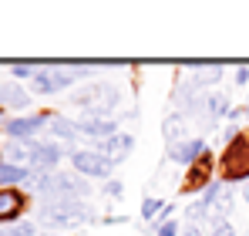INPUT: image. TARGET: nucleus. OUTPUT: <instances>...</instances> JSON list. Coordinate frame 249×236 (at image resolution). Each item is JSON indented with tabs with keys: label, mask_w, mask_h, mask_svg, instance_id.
Segmentation results:
<instances>
[{
	"label": "nucleus",
	"mask_w": 249,
	"mask_h": 236,
	"mask_svg": "<svg viewBox=\"0 0 249 236\" xmlns=\"http://www.w3.org/2000/svg\"><path fill=\"white\" fill-rule=\"evenodd\" d=\"M219 75H222V68H219V64H212V68H202L199 75H192L189 88H209V84H215V81H219Z\"/></svg>",
	"instance_id": "21"
},
{
	"label": "nucleus",
	"mask_w": 249,
	"mask_h": 236,
	"mask_svg": "<svg viewBox=\"0 0 249 236\" xmlns=\"http://www.w3.org/2000/svg\"><path fill=\"white\" fill-rule=\"evenodd\" d=\"M24 213V193L20 189H0V223H14Z\"/></svg>",
	"instance_id": "14"
},
{
	"label": "nucleus",
	"mask_w": 249,
	"mask_h": 236,
	"mask_svg": "<svg viewBox=\"0 0 249 236\" xmlns=\"http://www.w3.org/2000/svg\"><path fill=\"white\" fill-rule=\"evenodd\" d=\"M178 236H202V230H199L196 223H185V226L178 230Z\"/></svg>",
	"instance_id": "27"
},
{
	"label": "nucleus",
	"mask_w": 249,
	"mask_h": 236,
	"mask_svg": "<svg viewBox=\"0 0 249 236\" xmlns=\"http://www.w3.org/2000/svg\"><path fill=\"white\" fill-rule=\"evenodd\" d=\"M0 105H3V108H17V112H24V108L31 105V95H27L20 84L7 81V84H0Z\"/></svg>",
	"instance_id": "15"
},
{
	"label": "nucleus",
	"mask_w": 249,
	"mask_h": 236,
	"mask_svg": "<svg viewBox=\"0 0 249 236\" xmlns=\"http://www.w3.org/2000/svg\"><path fill=\"white\" fill-rule=\"evenodd\" d=\"M118 101H122V91L115 84H108V81H91V84H84V88H78L71 95V105L84 108V115H91V118H105Z\"/></svg>",
	"instance_id": "2"
},
{
	"label": "nucleus",
	"mask_w": 249,
	"mask_h": 236,
	"mask_svg": "<svg viewBox=\"0 0 249 236\" xmlns=\"http://www.w3.org/2000/svg\"><path fill=\"white\" fill-rule=\"evenodd\" d=\"M206 216H209L206 199H199V202H192V206L185 209V219H189V223H199V219H206Z\"/></svg>",
	"instance_id": "22"
},
{
	"label": "nucleus",
	"mask_w": 249,
	"mask_h": 236,
	"mask_svg": "<svg viewBox=\"0 0 249 236\" xmlns=\"http://www.w3.org/2000/svg\"><path fill=\"white\" fill-rule=\"evenodd\" d=\"M47 125H51V135L64 138V142H71V138H78V135H81V132H78V121H71V118L47 115Z\"/></svg>",
	"instance_id": "17"
},
{
	"label": "nucleus",
	"mask_w": 249,
	"mask_h": 236,
	"mask_svg": "<svg viewBox=\"0 0 249 236\" xmlns=\"http://www.w3.org/2000/svg\"><path fill=\"white\" fill-rule=\"evenodd\" d=\"M57 162H61V145H54V142H31V162H27L31 172H51Z\"/></svg>",
	"instance_id": "9"
},
{
	"label": "nucleus",
	"mask_w": 249,
	"mask_h": 236,
	"mask_svg": "<svg viewBox=\"0 0 249 236\" xmlns=\"http://www.w3.org/2000/svg\"><path fill=\"white\" fill-rule=\"evenodd\" d=\"M178 230H182V226H178L175 219H168V223H162V226H159V236H178Z\"/></svg>",
	"instance_id": "25"
},
{
	"label": "nucleus",
	"mask_w": 249,
	"mask_h": 236,
	"mask_svg": "<svg viewBox=\"0 0 249 236\" xmlns=\"http://www.w3.org/2000/svg\"><path fill=\"white\" fill-rule=\"evenodd\" d=\"M78 132H81L84 138H91V142L105 145L108 138H115V135H118V125H115L111 118H91V115H84L81 121H78Z\"/></svg>",
	"instance_id": "10"
},
{
	"label": "nucleus",
	"mask_w": 249,
	"mask_h": 236,
	"mask_svg": "<svg viewBox=\"0 0 249 236\" xmlns=\"http://www.w3.org/2000/svg\"><path fill=\"white\" fill-rule=\"evenodd\" d=\"M105 193H108V196H122V182H115V179H111V182H108V189H105Z\"/></svg>",
	"instance_id": "29"
},
{
	"label": "nucleus",
	"mask_w": 249,
	"mask_h": 236,
	"mask_svg": "<svg viewBox=\"0 0 249 236\" xmlns=\"http://www.w3.org/2000/svg\"><path fill=\"white\" fill-rule=\"evenodd\" d=\"M212 236H236V226L226 223V219H219V223H212Z\"/></svg>",
	"instance_id": "23"
},
{
	"label": "nucleus",
	"mask_w": 249,
	"mask_h": 236,
	"mask_svg": "<svg viewBox=\"0 0 249 236\" xmlns=\"http://www.w3.org/2000/svg\"><path fill=\"white\" fill-rule=\"evenodd\" d=\"M44 125H47V115H20V118H10L7 121V135L14 138V142H31L34 138V132H41Z\"/></svg>",
	"instance_id": "11"
},
{
	"label": "nucleus",
	"mask_w": 249,
	"mask_h": 236,
	"mask_svg": "<svg viewBox=\"0 0 249 236\" xmlns=\"http://www.w3.org/2000/svg\"><path fill=\"white\" fill-rule=\"evenodd\" d=\"M206 152V142L202 138H182V142H175V145H168V158L175 162V165H192L196 158Z\"/></svg>",
	"instance_id": "12"
},
{
	"label": "nucleus",
	"mask_w": 249,
	"mask_h": 236,
	"mask_svg": "<svg viewBox=\"0 0 249 236\" xmlns=\"http://www.w3.org/2000/svg\"><path fill=\"white\" fill-rule=\"evenodd\" d=\"M14 78H34V64H10Z\"/></svg>",
	"instance_id": "24"
},
{
	"label": "nucleus",
	"mask_w": 249,
	"mask_h": 236,
	"mask_svg": "<svg viewBox=\"0 0 249 236\" xmlns=\"http://www.w3.org/2000/svg\"><path fill=\"white\" fill-rule=\"evenodd\" d=\"M71 165H74L78 176H88V179H108L111 169H115L101 152H91V149H78V152H71Z\"/></svg>",
	"instance_id": "6"
},
{
	"label": "nucleus",
	"mask_w": 249,
	"mask_h": 236,
	"mask_svg": "<svg viewBox=\"0 0 249 236\" xmlns=\"http://www.w3.org/2000/svg\"><path fill=\"white\" fill-rule=\"evenodd\" d=\"M246 81H249V68L239 64V68H236V84H246Z\"/></svg>",
	"instance_id": "28"
},
{
	"label": "nucleus",
	"mask_w": 249,
	"mask_h": 236,
	"mask_svg": "<svg viewBox=\"0 0 249 236\" xmlns=\"http://www.w3.org/2000/svg\"><path fill=\"white\" fill-rule=\"evenodd\" d=\"M34 172L24 169V165H14V162H0V186H17V182H31Z\"/></svg>",
	"instance_id": "16"
},
{
	"label": "nucleus",
	"mask_w": 249,
	"mask_h": 236,
	"mask_svg": "<svg viewBox=\"0 0 249 236\" xmlns=\"http://www.w3.org/2000/svg\"><path fill=\"white\" fill-rule=\"evenodd\" d=\"M222 176H226V182L249 179V132H239V138H232L229 149L222 152Z\"/></svg>",
	"instance_id": "5"
},
{
	"label": "nucleus",
	"mask_w": 249,
	"mask_h": 236,
	"mask_svg": "<svg viewBox=\"0 0 249 236\" xmlns=\"http://www.w3.org/2000/svg\"><path fill=\"white\" fill-rule=\"evenodd\" d=\"M172 213V206H165L162 199H155V196H148L145 202H142V219H162V216H168Z\"/></svg>",
	"instance_id": "20"
},
{
	"label": "nucleus",
	"mask_w": 249,
	"mask_h": 236,
	"mask_svg": "<svg viewBox=\"0 0 249 236\" xmlns=\"http://www.w3.org/2000/svg\"><path fill=\"white\" fill-rule=\"evenodd\" d=\"M37 219H41L47 230H68V226L88 223L91 219V209L84 206L81 199H51V202L41 206Z\"/></svg>",
	"instance_id": "3"
},
{
	"label": "nucleus",
	"mask_w": 249,
	"mask_h": 236,
	"mask_svg": "<svg viewBox=\"0 0 249 236\" xmlns=\"http://www.w3.org/2000/svg\"><path fill=\"white\" fill-rule=\"evenodd\" d=\"M243 199H246V206H249V179L243 182Z\"/></svg>",
	"instance_id": "31"
},
{
	"label": "nucleus",
	"mask_w": 249,
	"mask_h": 236,
	"mask_svg": "<svg viewBox=\"0 0 249 236\" xmlns=\"http://www.w3.org/2000/svg\"><path fill=\"white\" fill-rule=\"evenodd\" d=\"M88 78V68H57V64H47L41 71H34V78H31V88L37 91V95H54V91H61V88H71L74 81Z\"/></svg>",
	"instance_id": "4"
},
{
	"label": "nucleus",
	"mask_w": 249,
	"mask_h": 236,
	"mask_svg": "<svg viewBox=\"0 0 249 236\" xmlns=\"http://www.w3.org/2000/svg\"><path fill=\"white\" fill-rule=\"evenodd\" d=\"M202 105H206L202 112H206L209 121H219L222 115H229V112H232V108H229V98H226V95H206V98H202Z\"/></svg>",
	"instance_id": "18"
},
{
	"label": "nucleus",
	"mask_w": 249,
	"mask_h": 236,
	"mask_svg": "<svg viewBox=\"0 0 249 236\" xmlns=\"http://www.w3.org/2000/svg\"><path fill=\"white\" fill-rule=\"evenodd\" d=\"M34 189L51 199H84L91 193V186L84 182L78 172H34Z\"/></svg>",
	"instance_id": "1"
},
{
	"label": "nucleus",
	"mask_w": 249,
	"mask_h": 236,
	"mask_svg": "<svg viewBox=\"0 0 249 236\" xmlns=\"http://www.w3.org/2000/svg\"><path fill=\"white\" fill-rule=\"evenodd\" d=\"M0 236H17V230H14V226H3V230H0Z\"/></svg>",
	"instance_id": "30"
},
{
	"label": "nucleus",
	"mask_w": 249,
	"mask_h": 236,
	"mask_svg": "<svg viewBox=\"0 0 249 236\" xmlns=\"http://www.w3.org/2000/svg\"><path fill=\"white\" fill-rule=\"evenodd\" d=\"M185 132H189V128H185V118H182V115H168L165 121H162V135H165L168 145L182 142V138H185Z\"/></svg>",
	"instance_id": "19"
},
{
	"label": "nucleus",
	"mask_w": 249,
	"mask_h": 236,
	"mask_svg": "<svg viewBox=\"0 0 249 236\" xmlns=\"http://www.w3.org/2000/svg\"><path fill=\"white\" fill-rule=\"evenodd\" d=\"M131 149H135V138H131L128 132H118L115 138H108V142L101 145V156L108 158L111 165H122L124 158L131 156Z\"/></svg>",
	"instance_id": "13"
},
{
	"label": "nucleus",
	"mask_w": 249,
	"mask_h": 236,
	"mask_svg": "<svg viewBox=\"0 0 249 236\" xmlns=\"http://www.w3.org/2000/svg\"><path fill=\"white\" fill-rule=\"evenodd\" d=\"M202 199H206V206H209V219L215 216V223L219 219H226L229 213H232V186H226V182H212L206 193H202Z\"/></svg>",
	"instance_id": "7"
},
{
	"label": "nucleus",
	"mask_w": 249,
	"mask_h": 236,
	"mask_svg": "<svg viewBox=\"0 0 249 236\" xmlns=\"http://www.w3.org/2000/svg\"><path fill=\"white\" fill-rule=\"evenodd\" d=\"M14 230H17V236H34V233H37L34 223H14Z\"/></svg>",
	"instance_id": "26"
},
{
	"label": "nucleus",
	"mask_w": 249,
	"mask_h": 236,
	"mask_svg": "<svg viewBox=\"0 0 249 236\" xmlns=\"http://www.w3.org/2000/svg\"><path fill=\"white\" fill-rule=\"evenodd\" d=\"M209 186H212V156L202 152V156L185 169V182H182V189H185V193H199V189H202V193H206Z\"/></svg>",
	"instance_id": "8"
}]
</instances>
